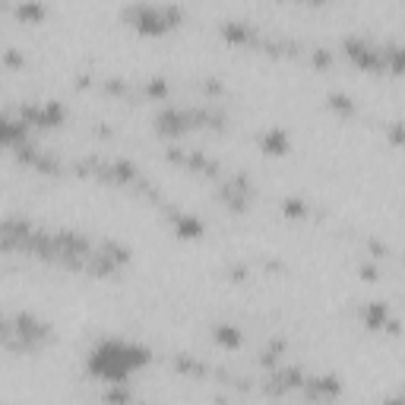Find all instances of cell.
Returning a JSON list of instances; mask_svg holds the SVG:
<instances>
[{
  "instance_id": "11",
  "label": "cell",
  "mask_w": 405,
  "mask_h": 405,
  "mask_svg": "<svg viewBox=\"0 0 405 405\" xmlns=\"http://www.w3.org/2000/svg\"><path fill=\"white\" fill-rule=\"evenodd\" d=\"M361 320H364V326H368L370 332H380V330H386V326H390L393 314H390V308H386L383 301H370V304H364V308H361Z\"/></svg>"
},
{
  "instance_id": "2",
  "label": "cell",
  "mask_w": 405,
  "mask_h": 405,
  "mask_svg": "<svg viewBox=\"0 0 405 405\" xmlns=\"http://www.w3.org/2000/svg\"><path fill=\"white\" fill-rule=\"evenodd\" d=\"M16 117L23 120L26 127H60L64 120H67V108L60 105V102H26L19 105Z\"/></svg>"
},
{
  "instance_id": "25",
  "label": "cell",
  "mask_w": 405,
  "mask_h": 405,
  "mask_svg": "<svg viewBox=\"0 0 405 405\" xmlns=\"http://www.w3.org/2000/svg\"><path fill=\"white\" fill-rule=\"evenodd\" d=\"M310 60H314L317 67H330V64H332V54L326 51V48H314V51H310Z\"/></svg>"
},
{
  "instance_id": "4",
  "label": "cell",
  "mask_w": 405,
  "mask_h": 405,
  "mask_svg": "<svg viewBox=\"0 0 405 405\" xmlns=\"http://www.w3.org/2000/svg\"><path fill=\"white\" fill-rule=\"evenodd\" d=\"M304 377L308 374L301 368H294V364H279V368H272L270 374H266L263 390L270 393V396H285V393H292V390H301Z\"/></svg>"
},
{
  "instance_id": "12",
  "label": "cell",
  "mask_w": 405,
  "mask_h": 405,
  "mask_svg": "<svg viewBox=\"0 0 405 405\" xmlns=\"http://www.w3.org/2000/svg\"><path fill=\"white\" fill-rule=\"evenodd\" d=\"M171 222H174L178 238H202V234H206L202 218L190 216V212H184V209H171Z\"/></svg>"
},
{
  "instance_id": "20",
  "label": "cell",
  "mask_w": 405,
  "mask_h": 405,
  "mask_svg": "<svg viewBox=\"0 0 405 405\" xmlns=\"http://www.w3.org/2000/svg\"><path fill=\"white\" fill-rule=\"evenodd\" d=\"M174 368H178L180 374H190V377H202V374H206V364H200V361L190 358V355H178V358H174Z\"/></svg>"
},
{
  "instance_id": "24",
  "label": "cell",
  "mask_w": 405,
  "mask_h": 405,
  "mask_svg": "<svg viewBox=\"0 0 405 405\" xmlns=\"http://www.w3.org/2000/svg\"><path fill=\"white\" fill-rule=\"evenodd\" d=\"M102 89H105L108 95H120V98H127V95H130V86L124 83V79H114V76L102 83Z\"/></svg>"
},
{
  "instance_id": "15",
  "label": "cell",
  "mask_w": 405,
  "mask_h": 405,
  "mask_svg": "<svg viewBox=\"0 0 405 405\" xmlns=\"http://www.w3.org/2000/svg\"><path fill=\"white\" fill-rule=\"evenodd\" d=\"M212 339H216L222 348H241L244 346V332H241L238 326H232V323H216V326H212Z\"/></svg>"
},
{
  "instance_id": "28",
  "label": "cell",
  "mask_w": 405,
  "mask_h": 405,
  "mask_svg": "<svg viewBox=\"0 0 405 405\" xmlns=\"http://www.w3.org/2000/svg\"><path fill=\"white\" fill-rule=\"evenodd\" d=\"M361 276L368 279V282H377V276H380V272H377L374 266H361Z\"/></svg>"
},
{
  "instance_id": "21",
  "label": "cell",
  "mask_w": 405,
  "mask_h": 405,
  "mask_svg": "<svg viewBox=\"0 0 405 405\" xmlns=\"http://www.w3.org/2000/svg\"><path fill=\"white\" fill-rule=\"evenodd\" d=\"M326 102H330L332 111L346 114V117H352V114H355V102L346 95V92H330V98H326Z\"/></svg>"
},
{
  "instance_id": "13",
  "label": "cell",
  "mask_w": 405,
  "mask_h": 405,
  "mask_svg": "<svg viewBox=\"0 0 405 405\" xmlns=\"http://www.w3.org/2000/svg\"><path fill=\"white\" fill-rule=\"evenodd\" d=\"M260 149L266 156H288V149H292L288 133L282 127H270L266 133H260Z\"/></svg>"
},
{
  "instance_id": "5",
  "label": "cell",
  "mask_w": 405,
  "mask_h": 405,
  "mask_svg": "<svg viewBox=\"0 0 405 405\" xmlns=\"http://www.w3.org/2000/svg\"><path fill=\"white\" fill-rule=\"evenodd\" d=\"M301 393L308 402H330L342 393V380L336 374H317V377H304L301 383Z\"/></svg>"
},
{
  "instance_id": "7",
  "label": "cell",
  "mask_w": 405,
  "mask_h": 405,
  "mask_svg": "<svg viewBox=\"0 0 405 405\" xmlns=\"http://www.w3.org/2000/svg\"><path fill=\"white\" fill-rule=\"evenodd\" d=\"M10 323H13L16 336L23 339V342H29L32 348H38L48 336H51V326H48V323H41L38 317H32V314H16Z\"/></svg>"
},
{
  "instance_id": "3",
  "label": "cell",
  "mask_w": 405,
  "mask_h": 405,
  "mask_svg": "<svg viewBox=\"0 0 405 405\" xmlns=\"http://www.w3.org/2000/svg\"><path fill=\"white\" fill-rule=\"evenodd\" d=\"M120 16H124L136 32H146V35H162V32H168L162 3H158V7H152V3H133V7H127Z\"/></svg>"
},
{
  "instance_id": "29",
  "label": "cell",
  "mask_w": 405,
  "mask_h": 405,
  "mask_svg": "<svg viewBox=\"0 0 405 405\" xmlns=\"http://www.w3.org/2000/svg\"><path fill=\"white\" fill-rule=\"evenodd\" d=\"M383 405H402V396H399V393H396V396H390V399H386V402H383Z\"/></svg>"
},
{
  "instance_id": "18",
  "label": "cell",
  "mask_w": 405,
  "mask_h": 405,
  "mask_svg": "<svg viewBox=\"0 0 405 405\" xmlns=\"http://www.w3.org/2000/svg\"><path fill=\"white\" fill-rule=\"evenodd\" d=\"M13 13L19 16V19H26V23H41V19L48 16V7L45 3H19Z\"/></svg>"
},
{
  "instance_id": "6",
  "label": "cell",
  "mask_w": 405,
  "mask_h": 405,
  "mask_svg": "<svg viewBox=\"0 0 405 405\" xmlns=\"http://www.w3.org/2000/svg\"><path fill=\"white\" fill-rule=\"evenodd\" d=\"M342 48H346V54L355 60V64H358L361 70L383 73V60H380V51H377V45H370V41H364V38L348 35L346 41H342Z\"/></svg>"
},
{
  "instance_id": "8",
  "label": "cell",
  "mask_w": 405,
  "mask_h": 405,
  "mask_svg": "<svg viewBox=\"0 0 405 405\" xmlns=\"http://www.w3.org/2000/svg\"><path fill=\"white\" fill-rule=\"evenodd\" d=\"M156 130L162 136H180V133H187V130H194L190 127L187 108H174V105L162 108V111L156 114Z\"/></svg>"
},
{
  "instance_id": "1",
  "label": "cell",
  "mask_w": 405,
  "mask_h": 405,
  "mask_svg": "<svg viewBox=\"0 0 405 405\" xmlns=\"http://www.w3.org/2000/svg\"><path fill=\"white\" fill-rule=\"evenodd\" d=\"M149 361H152V352L146 346H140V342H130V339H102L86 355V368H89V374L95 380H105L114 386V383H127Z\"/></svg>"
},
{
  "instance_id": "16",
  "label": "cell",
  "mask_w": 405,
  "mask_h": 405,
  "mask_svg": "<svg viewBox=\"0 0 405 405\" xmlns=\"http://www.w3.org/2000/svg\"><path fill=\"white\" fill-rule=\"evenodd\" d=\"M95 250H98L102 256H108V260H111L114 266H124V263L130 260V247L117 244V241H102V244H98Z\"/></svg>"
},
{
  "instance_id": "14",
  "label": "cell",
  "mask_w": 405,
  "mask_h": 405,
  "mask_svg": "<svg viewBox=\"0 0 405 405\" xmlns=\"http://www.w3.org/2000/svg\"><path fill=\"white\" fill-rule=\"evenodd\" d=\"M184 168H187V171H194V174H206V178H218V174H222V168H218L216 158L202 156V152H187Z\"/></svg>"
},
{
  "instance_id": "26",
  "label": "cell",
  "mask_w": 405,
  "mask_h": 405,
  "mask_svg": "<svg viewBox=\"0 0 405 405\" xmlns=\"http://www.w3.org/2000/svg\"><path fill=\"white\" fill-rule=\"evenodd\" d=\"M202 92H209V95H222V83H218V79H202Z\"/></svg>"
},
{
  "instance_id": "27",
  "label": "cell",
  "mask_w": 405,
  "mask_h": 405,
  "mask_svg": "<svg viewBox=\"0 0 405 405\" xmlns=\"http://www.w3.org/2000/svg\"><path fill=\"white\" fill-rule=\"evenodd\" d=\"M390 140L393 143H402V124H399V120H393L390 124Z\"/></svg>"
},
{
  "instance_id": "10",
  "label": "cell",
  "mask_w": 405,
  "mask_h": 405,
  "mask_svg": "<svg viewBox=\"0 0 405 405\" xmlns=\"http://www.w3.org/2000/svg\"><path fill=\"white\" fill-rule=\"evenodd\" d=\"M218 32L232 41V45H256L260 41V32L250 23H241V19H228V23L218 26Z\"/></svg>"
},
{
  "instance_id": "17",
  "label": "cell",
  "mask_w": 405,
  "mask_h": 405,
  "mask_svg": "<svg viewBox=\"0 0 405 405\" xmlns=\"http://www.w3.org/2000/svg\"><path fill=\"white\" fill-rule=\"evenodd\" d=\"M105 402L108 405H136V399H133V393L127 390V383H114V386L105 390Z\"/></svg>"
},
{
  "instance_id": "19",
  "label": "cell",
  "mask_w": 405,
  "mask_h": 405,
  "mask_svg": "<svg viewBox=\"0 0 405 405\" xmlns=\"http://www.w3.org/2000/svg\"><path fill=\"white\" fill-rule=\"evenodd\" d=\"M143 92L152 98V102H165V98L171 95V86H168L165 79H162V76H152L149 83L143 86Z\"/></svg>"
},
{
  "instance_id": "9",
  "label": "cell",
  "mask_w": 405,
  "mask_h": 405,
  "mask_svg": "<svg viewBox=\"0 0 405 405\" xmlns=\"http://www.w3.org/2000/svg\"><path fill=\"white\" fill-rule=\"evenodd\" d=\"M32 140V130L26 127L19 117H7L0 114V149H16Z\"/></svg>"
},
{
  "instance_id": "23",
  "label": "cell",
  "mask_w": 405,
  "mask_h": 405,
  "mask_svg": "<svg viewBox=\"0 0 405 405\" xmlns=\"http://www.w3.org/2000/svg\"><path fill=\"white\" fill-rule=\"evenodd\" d=\"M0 60H3V64H7L10 70L26 67V54L19 51V48H3V51H0Z\"/></svg>"
},
{
  "instance_id": "22",
  "label": "cell",
  "mask_w": 405,
  "mask_h": 405,
  "mask_svg": "<svg viewBox=\"0 0 405 405\" xmlns=\"http://www.w3.org/2000/svg\"><path fill=\"white\" fill-rule=\"evenodd\" d=\"M282 212L288 218H304L308 216V202L298 200V196H288V200H282Z\"/></svg>"
}]
</instances>
